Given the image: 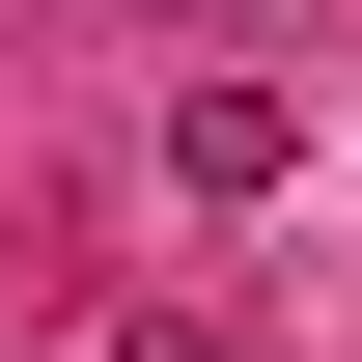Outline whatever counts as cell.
<instances>
[{"mask_svg": "<svg viewBox=\"0 0 362 362\" xmlns=\"http://www.w3.org/2000/svg\"><path fill=\"white\" fill-rule=\"evenodd\" d=\"M279 168H307L279 84H168V195H279Z\"/></svg>", "mask_w": 362, "mask_h": 362, "instance_id": "obj_1", "label": "cell"}, {"mask_svg": "<svg viewBox=\"0 0 362 362\" xmlns=\"http://www.w3.org/2000/svg\"><path fill=\"white\" fill-rule=\"evenodd\" d=\"M112 362H251V334H195V307H139V334H112Z\"/></svg>", "mask_w": 362, "mask_h": 362, "instance_id": "obj_2", "label": "cell"}]
</instances>
